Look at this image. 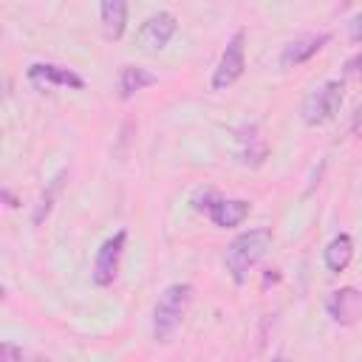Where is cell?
Here are the masks:
<instances>
[{
  "instance_id": "cell-1",
  "label": "cell",
  "mask_w": 362,
  "mask_h": 362,
  "mask_svg": "<svg viewBox=\"0 0 362 362\" xmlns=\"http://www.w3.org/2000/svg\"><path fill=\"white\" fill-rule=\"evenodd\" d=\"M269 249H272V229L269 226H257V229L240 232L226 246V255H223V263H226V272L232 274V280L238 286H243L249 272L266 257Z\"/></svg>"
},
{
  "instance_id": "cell-2",
  "label": "cell",
  "mask_w": 362,
  "mask_h": 362,
  "mask_svg": "<svg viewBox=\"0 0 362 362\" xmlns=\"http://www.w3.org/2000/svg\"><path fill=\"white\" fill-rule=\"evenodd\" d=\"M189 303H192V286L189 283H173L158 294L156 308H153V337L158 342H167L178 331L181 320L187 317Z\"/></svg>"
},
{
  "instance_id": "cell-3",
  "label": "cell",
  "mask_w": 362,
  "mask_h": 362,
  "mask_svg": "<svg viewBox=\"0 0 362 362\" xmlns=\"http://www.w3.org/2000/svg\"><path fill=\"white\" fill-rule=\"evenodd\" d=\"M192 206L198 212H206V218L221 226V229H232V226H240L249 212H252V204L246 198H221L218 192L212 189H204L192 198Z\"/></svg>"
},
{
  "instance_id": "cell-4",
  "label": "cell",
  "mask_w": 362,
  "mask_h": 362,
  "mask_svg": "<svg viewBox=\"0 0 362 362\" xmlns=\"http://www.w3.org/2000/svg\"><path fill=\"white\" fill-rule=\"evenodd\" d=\"M342 107V82L339 79H325L322 85H317L300 105V116L308 127L325 124L331 122Z\"/></svg>"
},
{
  "instance_id": "cell-5",
  "label": "cell",
  "mask_w": 362,
  "mask_h": 362,
  "mask_svg": "<svg viewBox=\"0 0 362 362\" xmlns=\"http://www.w3.org/2000/svg\"><path fill=\"white\" fill-rule=\"evenodd\" d=\"M243 42H246L243 31H235L232 40L226 42V48L212 71V90H226L243 76V68H246V45Z\"/></svg>"
},
{
  "instance_id": "cell-6",
  "label": "cell",
  "mask_w": 362,
  "mask_h": 362,
  "mask_svg": "<svg viewBox=\"0 0 362 362\" xmlns=\"http://www.w3.org/2000/svg\"><path fill=\"white\" fill-rule=\"evenodd\" d=\"M124 243H127V232L119 229L116 235H110V238L99 246L96 260H93V272H90V277H93L96 286H110V283L116 280V274H119V263H122V252H124Z\"/></svg>"
},
{
  "instance_id": "cell-7",
  "label": "cell",
  "mask_w": 362,
  "mask_h": 362,
  "mask_svg": "<svg viewBox=\"0 0 362 362\" xmlns=\"http://www.w3.org/2000/svg\"><path fill=\"white\" fill-rule=\"evenodd\" d=\"M175 28H178V23H175V17H173L170 11L150 14V17L141 23L139 34H136L139 48H141V51H147V54H158L161 48H167V42L173 40Z\"/></svg>"
},
{
  "instance_id": "cell-8",
  "label": "cell",
  "mask_w": 362,
  "mask_h": 362,
  "mask_svg": "<svg viewBox=\"0 0 362 362\" xmlns=\"http://www.w3.org/2000/svg\"><path fill=\"white\" fill-rule=\"evenodd\" d=\"M325 314L337 325H354L362 317V291L354 286H342L328 294L325 300Z\"/></svg>"
},
{
  "instance_id": "cell-9",
  "label": "cell",
  "mask_w": 362,
  "mask_h": 362,
  "mask_svg": "<svg viewBox=\"0 0 362 362\" xmlns=\"http://www.w3.org/2000/svg\"><path fill=\"white\" fill-rule=\"evenodd\" d=\"M28 79L37 88H74V90L85 88V79L76 71L65 65H54V62H34L28 68Z\"/></svg>"
},
{
  "instance_id": "cell-10",
  "label": "cell",
  "mask_w": 362,
  "mask_h": 362,
  "mask_svg": "<svg viewBox=\"0 0 362 362\" xmlns=\"http://www.w3.org/2000/svg\"><path fill=\"white\" fill-rule=\"evenodd\" d=\"M269 156V147L263 141V136L257 133V124H243L238 130V158L246 167H260Z\"/></svg>"
},
{
  "instance_id": "cell-11",
  "label": "cell",
  "mask_w": 362,
  "mask_h": 362,
  "mask_svg": "<svg viewBox=\"0 0 362 362\" xmlns=\"http://www.w3.org/2000/svg\"><path fill=\"white\" fill-rule=\"evenodd\" d=\"M328 40H331V34H308V37H300V40L288 42V45L280 51V65H283V68L303 65V62L311 59Z\"/></svg>"
},
{
  "instance_id": "cell-12",
  "label": "cell",
  "mask_w": 362,
  "mask_h": 362,
  "mask_svg": "<svg viewBox=\"0 0 362 362\" xmlns=\"http://www.w3.org/2000/svg\"><path fill=\"white\" fill-rule=\"evenodd\" d=\"M99 17H102V34L107 40H119L124 34V25H127V3L124 0H105L99 6Z\"/></svg>"
},
{
  "instance_id": "cell-13",
  "label": "cell",
  "mask_w": 362,
  "mask_h": 362,
  "mask_svg": "<svg viewBox=\"0 0 362 362\" xmlns=\"http://www.w3.org/2000/svg\"><path fill=\"white\" fill-rule=\"evenodd\" d=\"M351 257H354V240H351V235H345V232L334 235V238L328 240L325 252H322V260H325L328 272H334V274H337V272H345L348 263H351Z\"/></svg>"
},
{
  "instance_id": "cell-14",
  "label": "cell",
  "mask_w": 362,
  "mask_h": 362,
  "mask_svg": "<svg viewBox=\"0 0 362 362\" xmlns=\"http://www.w3.org/2000/svg\"><path fill=\"white\" fill-rule=\"evenodd\" d=\"M156 82H158V76L153 71H147L141 65H124L119 71V96L122 99H130L133 93L144 90L147 85H156Z\"/></svg>"
},
{
  "instance_id": "cell-15",
  "label": "cell",
  "mask_w": 362,
  "mask_h": 362,
  "mask_svg": "<svg viewBox=\"0 0 362 362\" xmlns=\"http://www.w3.org/2000/svg\"><path fill=\"white\" fill-rule=\"evenodd\" d=\"M65 175H68V173H65V170H59V173H57V178H51V181H48V187L42 189L40 201L34 204V215H31V221H34V223H42V221L51 215L54 198H57V192H59V187H62V178H65Z\"/></svg>"
},
{
  "instance_id": "cell-16",
  "label": "cell",
  "mask_w": 362,
  "mask_h": 362,
  "mask_svg": "<svg viewBox=\"0 0 362 362\" xmlns=\"http://www.w3.org/2000/svg\"><path fill=\"white\" fill-rule=\"evenodd\" d=\"M0 362H23V351L14 342H3L0 345Z\"/></svg>"
},
{
  "instance_id": "cell-17",
  "label": "cell",
  "mask_w": 362,
  "mask_h": 362,
  "mask_svg": "<svg viewBox=\"0 0 362 362\" xmlns=\"http://www.w3.org/2000/svg\"><path fill=\"white\" fill-rule=\"evenodd\" d=\"M345 76H362V51L359 54H354L348 62H345Z\"/></svg>"
},
{
  "instance_id": "cell-18",
  "label": "cell",
  "mask_w": 362,
  "mask_h": 362,
  "mask_svg": "<svg viewBox=\"0 0 362 362\" xmlns=\"http://www.w3.org/2000/svg\"><path fill=\"white\" fill-rule=\"evenodd\" d=\"M348 37L354 42H362V14H356L351 23H348Z\"/></svg>"
},
{
  "instance_id": "cell-19",
  "label": "cell",
  "mask_w": 362,
  "mask_h": 362,
  "mask_svg": "<svg viewBox=\"0 0 362 362\" xmlns=\"http://www.w3.org/2000/svg\"><path fill=\"white\" fill-rule=\"evenodd\" d=\"M354 133L356 136H362V105L356 107V113H354Z\"/></svg>"
},
{
  "instance_id": "cell-20",
  "label": "cell",
  "mask_w": 362,
  "mask_h": 362,
  "mask_svg": "<svg viewBox=\"0 0 362 362\" xmlns=\"http://www.w3.org/2000/svg\"><path fill=\"white\" fill-rule=\"evenodd\" d=\"M272 362H286V359H283V356H274V359H272Z\"/></svg>"
}]
</instances>
